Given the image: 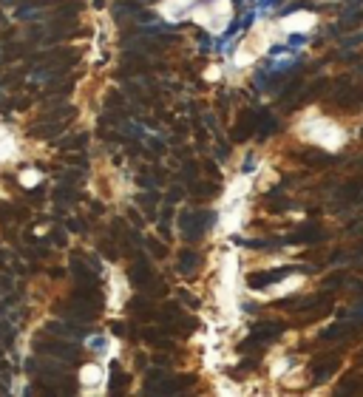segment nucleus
<instances>
[{
	"mask_svg": "<svg viewBox=\"0 0 363 397\" xmlns=\"http://www.w3.org/2000/svg\"><path fill=\"white\" fill-rule=\"evenodd\" d=\"M298 134L304 136L309 145H318L324 150H340L349 142V134L335 119H329V116H324L318 111L304 113V119L298 122Z\"/></svg>",
	"mask_w": 363,
	"mask_h": 397,
	"instance_id": "nucleus-1",
	"label": "nucleus"
},
{
	"mask_svg": "<svg viewBox=\"0 0 363 397\" xmlns=\"http://www.w3.org/2000/svg\"><path fill=\"white\" fill-rule=\"evenodd\" d=\"M315 23H318V17L312 14V11H295V14H290V17H284V20H281V29H284V32L304 34V32H309Z\"/></svg>",
	"mask_w": 363,
	"mask_h": 397,
	"instance_id": "nucleus-2",
	"label": "nucleus"
}]
</instances>
